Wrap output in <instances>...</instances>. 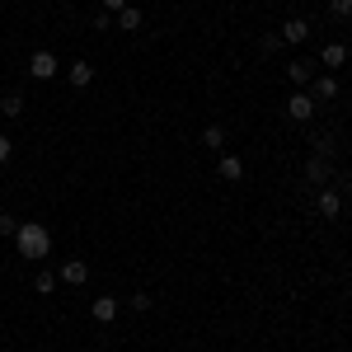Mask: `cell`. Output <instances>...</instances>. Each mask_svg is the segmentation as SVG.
Listing matches in <instances>:
<instances>
[{
  "label": "cell",
  "instance_id": "cell-26",
  "mask_svg": "<svg viewBox=\"0 0 352 352\" xmlns=\"http://www.w3.org/2000/svg\"><path fill=\"white\" fill-rule=\"evenodd\" d=\"M296 5H300V0H296Z\"/></svg>",
  "mask_w": 352,
  "mask_h": 352
},
{
  "label": "cell",
  "instance_id": "cell-19",
  "mask_svg": "<svg viewBox=\"0 0 352 352\" xmlns=\"http://www.w3.org/2000/svg\"><path fill=\"white\" fill-rule=\"evenodd\" d=\"M282 47H287V43H282V33H263V38H258V52H263V56L282 52Z\"/></svg>",
  "mask_w": 352,
  "mask_h": 352
},
{
  "label": "cell",
  "instance_id": "cell-23",
  "mask_svg": "<svg viewBox=\"0 0 352 352\" xmlns=\"http://www.w3.org/2000/svg\"><path fill=\"white\" fill-rule=\"evenodd\" d=\"M10 155H14V141H10V136H5V132H0V164H5V160H10Z\"/></svg>",
  "mask_w": 352,
  "mask_h": 352
},
{
  "label": "cell",
  "instance_id": "cell-11",
  "mask_svg": "<svg viewBox=\"0 0 352 352\" xmlns=\"http://www.w3.org/2000/svg\"><path fill=\"white\" fill-rule=\"evenodd\" d=\"M89 315H94V324H113L118 320V296H94Z\"/></svg>",
  "mask_w": 352,
  "mask_h": 352
},
{
  "label": "cell",
  "instance_id": "cell-3",
  "mask_svg": "<svg viewBox=\"0 0 352 352\" xmlns=\"http://www.w3.org/2000/svg\"><path fill=\"white\" fill-rule=\"evenodd\" d=\"M56 71H61V61H56L47 47H38V52L28 56V76H33V80H52Z\"/></svg>",
  "mask_w": 352,
  "mask_h": 352
},
{
  "label": "cell",
  "instance_id": "cell-13",
  "mask_svg": "<svg viewBox=\"0 0 352 352\" xmlns=\"http://www.w3.org/2000/svg\"><path fill=\"white\" fill-rule=\"evenodd\" d=\"M141 24H146V14H141L136 5H127V10H118V14H113V28H122V33H136Z\"/></svg>",
  "mask_w": 352,
  "mask_h": 352
},
{
  "label": "cell",
  "instance_id": "cell-7",
  "mask_svg": "<svg viewBox=\"0 0 352 352\" xmlns=\"http://www.w3.org/2000/svg\"><path fill=\"white\" fill-rule=\"evenodd\" d=\"M315 76H320V66H315V61H305V56H300V61H292V66H287V80L296 85V89H305V85L315 80Z\"/></svg>",
  "mask_w": 352,
  "mask_h": 352
},
{
  "label": "cell",
  "instance_id": "cell-20",
  "mask_svg": "<svg viewBox=\"0 0 352 352\" xmlns=\"http://www.w3.org/2000/svg\"><path fill=\"white\" fill-rule=\"evenodd\" d=\"M329 14L333 19H352V0H329Z\"/></svg>",
  "mask_w": 352,
  "mask_h": 352
},
{
  "label": "cell",
  "instance_id": "cell-1",
  "mask_svg": "<svg viewBox=\"0 0 352 352\" xmlns=\"http://www.w3.org/2000/svg\"><path fill=\"white\" fill-rule=\"evenodd\" d=\"M14 254L28 258V263H43V258L52 254V230L38 226V221H19V230H14Z\"/></svg>",
  "mask_w": 352,
  "mask_h": 352
},
{
  "label": "cell",
  "instance_id": "cell-15",
  "mask_svg": "<svg viewBox=\"0 0 352 352\" xmlns=\"http://www.w3.org/2000/svg\"><path fill=\"white\" fill-rule=\"evenodd\" d=\"M348 61V47L343 43H324V52H320V66H329V71H338Z\"/></svg>",
  "mask_w": 352,
  "mask_h": 352
},
{
  "label": "cell",
  "instance_id": "cell-16",
  "mask_svg": "<svg viewBox=\"0 0 352 352\" xmlns=\"http://www.w3.org/2000/svg\"><path fill=\"white\" fill-rule=\"evenodd\" d=\"M202 146H207V151H226V127H217V122H212V127H202Z\"/></svg>",
  "mask_w": 352,
  "mask_h": 352
},
{
  "label": "cell",
  "instance_id": "cell-10",
  "mask_svg": "<svg viewBox=\"0 0 352 352\" xmlns=\"http://www.w3.org/2000/svg\"><path fill=\"white\" fill-rule=\"evenodd\" d=\"M66 80H71V89H89L94 85V66L89 61H71L66 66Z\"/></svg>",
  "mask_w": 352,
  "mask_h": 352
},
{
  "label": "cell",
  "instance_id": "cell-18",
  "mask_svg": "<svg viewBox=\"0 0 352 352\" xmlns=\"http://www.w3.org/2000/svg\"><path fill=\"white\" fill-rule=\"evenodd\" d=\"M0 113L5 118H24V94H5L0 99Z\"/></svg>",
  "mask_w": 352,
  "mask_h": 352
},
{
  "label": "cell",
  "instance_id": "cell-8",
  "mask_svg": "<svg viewBox=\"0 0 352 352\" xmlns=\"http://www.w3.org/2000/svg\"><path fill=\"white\" fill-rule=\"evenodd\" d=\"M315 89H310V99H315V104H333V99H338V76H315Z\"/></svg>",
  "mask_w": 352,
  "mask_h": 352
},
{
  "label": "cell",
  "instance_id": "cell-6",
  "mask_svg": "<svg viewBox=\"0 0 352 352\" xmlns=\"http://www.w3.org/2000/svg\"><path fill=\"white\" fill-rule=\"evenodd\" d=\"M217 174L226 179V184H240V179H244V160H240V155H230V151H221V155H217Z\"/></svg>",
  "mask_w": 352,
  "mask_h": 352
},
{
  "label": "cell",
  "instance_id": "cell-2",
  "mask_svg": "<svg viewBox=\"0 0 352 352\" xmlns=\"http://www.w3.org/2000/svg\"><path fill=\"white\" fill-rule=\"evenodd\" d=\"M329 179H333V160H324V155H310V160L300 164V184H310V188H324Z\"/></svg>",
  "mask_w": 352,
  "mask_h": 352
},
{
  "label": "cell",
  "instance_id": "cell-5",
  "mask_svg": "<svg viewBox=\"0 0 352 352\" xmlns=\"http://www.w3.org/2000/svg\"><path fill=\"white\" fill-rule=\"evenodd\" d=\"M287 118H292V122H310V118H315V99H310L305 89H296V94L287 99Z\"/></svg>",
  "mask_w": 352,
  "mask_h": 352
},
{
  "label": "cell",
  "instance_id": "cell-24",
  "mask_svg": "<svg viewBox=\"0 0 352 352\" xmlns=\"http://www.w3.org/2000/svg\"><path fill=\"white\" fill-rule=\"evenodd\" d=\"M127 5H132V0H104V10H109V14H118V10H127Z\"/></svg>",
  "mask_w": 352,
  "mask_h": 352
},
{
  "label": "cell",
  "instance_id": "cell-4",
  "mask_svg": "<svg viewBox=\"0 0 352 352\" xmlns=\"http://www.w3.org/2000/svg\"><path fill=\"white\" fill-rule=\"evenodd\" d=\"M56 282H66V287H85V282H89V263H85V258H66V263L56 268Z\"/></svg>",
  "mask_w": 352,
  "mask_h": 352
},
{
  "label": "cell",
  "instance_id": "cell-21",
  "mask_svg": "<svg viewBox=\"0 0 352 352\" xmlns=\"http://www.w3.org/2000/svg\"><path fill=\"white\" fill-rule=\"evenodd\" d=\"M14 230H19V221L10 217V212H0V235H10V240H14Z\"/></svg>",
  "mask_w": 352,
  "mask_h": 352
},
{
  "label": "cell",
  "instance_id": "cell-14",
  "mask_svg": "<svg viewBox=\"0 0 352 352\" xmlns=\"http://www.w3.org/2000/svg\"><path fill=\"white\" fill-rule=\"evenodd\" d=\"M310 146H315V155H324V160L338 155V136H333V132H315V136H310Z\"/></svg>",
  "mask_w": 352,
  "mask_h": 352
},
{
  "label": "cell",
  "instance_id": "cell-12",
  "mask_svg": "<svg viewBox=\"0 0 352 352\" xmlns=\"http://www.w3.org/2000/svg\"><path fill=\"white\" fill-rule=\"evenodd\" d=\"M315 207H320V217H324V221L343 217V197H338L333 188H320V202H315Z\"/></svg>",
  "mask_w": 352,
  "mask_h": 352
},
{
  "label": "cell",
  "instance_id": "cell-17",
  "mask_svg": "<svg viewBox=\"0 0 352 352\" xmlns=\"http://www.w3.org/2000/svg\"><path fill=\"white\" fill-rule=\"evenodd\" d=\"M33 292H38V296H52V292H56V272L38 268V277H33Z\"/></svg>",
  "mask_w": 352,
  "mask_h": 352
},
{
  "label": "cell",
  "instance_id": "cell-22",
  "mask_svg": "<svg viewBox=\"0 0 352 352\" xmlns=\"http://www.w3.org/2000/svg\"><path fill=\"white\" fill-rule=\"evenodd\" d=\"M132 310H141V315H146V310H151V292H136V296H132Z\"/></svg>",
  "mask_w": 352,
  "mask_h": 352
},
{
  "label": "cell",
  "instance_id": "cell-9",
  "mask_svg": "<svg viewBox=\"0 0 352 352\" xmlns=\"http://www.w3.org/2000/svg\"><path fill=\"white\" fill-rule=\"evenodd\" d=\"M277 33H282V43H305V38H310V19H300V14H292V19H287V24L277 28Z\"/></svg>",
  "mask_w": 352,
  "mask_h": 352
},
{
  "label": "cell",
  "instance_id": "cell-25",
  "mask_svg": "<svg viewBox=\"0 0 352 352\" xmlns=\"http://www.w3.org/2000/svg\"><path fill=\"white\" fill-rule=\"evenodd\" d=\"M348 61H352V47H348Z\"/></svg>",
  "mask_w": 352,
  "mask_h": 352
}]
</instances>
